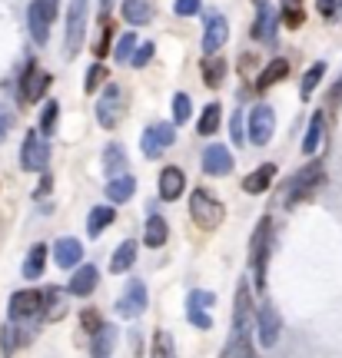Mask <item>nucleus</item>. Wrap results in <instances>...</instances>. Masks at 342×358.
<instances>
[{
	"instance_id": "obj_22",
	"label": "nucleus",
	"mask_w": 342,
	"mask_h": 358,
	"mask_svg": "<svg viewBox=\"0 0 342 358\" xmlns=\"http://www.w3.org/2000/svg\"><path fill=\"white\" fill-rule=\"evenodd\" d=\"M127 166H130L127 150H123L120 143H110V146L103 150V173H107V176H123Z\"/></svg>"
},
{
	"instance_id": "obj_6",
	"label": "nucleus",
	"mask_w": 342,
	"mask_h": 358,
	"mask_svg": "<svg viewBox=\"0 0 342 358\" xmlns=\"http://www.w3.org/2000/svg\"><path fill=\"white\" fill-rule=\"evenodd\" d=\"M273 133H276V110L269 106V103H259L249 110V143L256 146H266L273 140Z\"/></svg>"
},
{
	"instance_id": "obj_4",
	"label": "nucleus",
	"mask_w": 342,
	"mask_h": 358,
	"mask_svg": "<svg viewBox=\"0 0 342 358\" xmlns=\"http://www.w3.org/2000/svg\"><path fill=\"white\" fill-rule=\"evenodd\" d=\"M177 140V129L173 123H153V127L143 129V140H139V150L146 159H156V156H163L170 146Z\"/></svg>"
},
{
	"instance_id": "obj_1",
	"label": "nucleus",
	"mask_w": 342,
	"mask_h": 358,
	"mask_svg": "<svg viewBox=\"0 0 342 358\" xmlns=\"http://www.w3.org/2000/svg\"><path fill=\"white\" fill-rule=\"evenodd\" d=\"M127 113V90L120 83H110V87L100 90V100H97V123L103 129H116L120 120Z\"/></svg>"
},
{
	"instance_id": "obj_27",
	"label": "nucleus",
	"mask_w": 342,
	"mask_h": 358,
	"mask_svg": "<svg viewBox=\"0 0 342 358\" xmlns=\"http://www.w3.org/2000/svg\"><path fill=\"white\" fill-rule=\"evenodd\" d=\"M133 192H137V179L133 176H114L107 182V196H110V203H130L133 199Z\"/></svg>"
},
{
	"instance_id": "obj_12",
	"label": "nucleus",
	"mask_w": 342,
	"mask_h": 358,
	"mask_svg": "<svg viewBox=\"0 0 342 358\" xmlns=\"http://www.w3.org/2000/svg\"><path fill=\"white\" fill-rule=\"evenodd\" d=\"M256 325H259V345L263 348H273L279 338V329H282V319L279 312L273 308V302H263L259 312H256Z\"/></svg>"
},
{
	"instance_id": "obj_8",
	"label": "nucleus",
	"mask_w": 342,
	"mask_h": 358,
	"mask_svg": "<svg viewBox=\"0 0 342 358\" xmlns=\"http://www.w3.org/2000/svg\"><path fill=\"white\" fill-rule=\"evenodd\" d=\"M47 87H50V73L40 70L37 64H27L24 77H20V100L24 103H37L47 96Z\"/></svg>"
},
{
	"instance_id": "obj_40",
	"label": "nucleus",
	"mask_w": 342,
	"mask_h": 358,
	"mask_svg": "<svg viewBox=\"0 0 342 358\" xmlns=\"http://www.w3.org/2000/svg\"><path fill=\"white\" fill-rule=\"evenodd\" d=\"M57 113H60V103H57V100H47L43 113H40V133H47V136H50L53 127H57Z\"/></svg>"
},
{
	"instance_id": "obj_53",
	"label": "nucleus",
	"mask_w": 342,
	"mask_h": 358,
	"mask_svg": "<svg viewBox=\"0 0 342 358\" xmlns=\"http://www.w3.org/2000/svg\"><path fill=\"white\" fill-rule=\"evenodd\" d=\"M246 358H256V355H253V352H249V355H246Z\"/></svg>"
},
{
	"instance_id": "obj_37",
	"label": "nucleus",
	"mask_w": 342,
	"mask_h": 358,
	"mask_svg": "<svg viewBox=\"0 0 342 358\" xmlns=\"http://www.w3.org/2000/svg\"><path fill=\"white\" fill-rule=\"evenodd\" d=\"M150 358H177V345H173V335L170 332H156L153 338V352Z\"/></svg>"
},
{
	"instance_id": "obj_17",
	"label": "nucleus",
	"mask_w": 342,
	"mask_h": 358,
	"mask_svg": "<svg viewBox=\"0 0 342 358\" xmlns=\"http://www.w3.org/2000/svg\"><path fill=\"white\" fill-rule=\"evenodd\" d=\"M183 189H186V173L179 166H163V173H160V199L173 203V199H179Z\"/></svg>"
},
{
	"instance_id": "obj_25",
	"label": "nucleus",
	"mask_w": 342,
	"mask_h": 358,
	"mask_svg": "<svg viewBox=\"0 0 342 358\" xmlns=\"http://www.w3.org/2000/svg\"><path fill=\"white\" fill-rule=\"evenodd\" d=\"M166 239H170V226H166L163 216L153 213V216L146 219V229H143V243L150 245V249H160V245H166Z\"/></svg>"
},
{
	"instance_id": "obj_48",
	"label": "nucleus",
	"mask_w": 342,
	"mask_h": 358,
	"mask_svg": "<svg viewBox=\"0 0 342 358\" xmlns=\"http://www.w3.org/2000/svg\"><path fill=\"white\" fill-rule=\"evenodd\" d=\"M316 7H319V13L329 20V17H336V10L342 7V0H316Z\"/></svg>"
},
{
	"instance_id": "obj_52",
	"label": "nucleus",
	"mask_w": 342,
	"mask_h": 358,
	"mask_svg": "<svg viewBox=\"0 0 342 358\" xmlns=\"http://www.w3.org/2000/svg\"><path fill=\"white\" fill-rule=\"evenodd\" d=\"M256 3H259V7H263V3H266V0H256Z\"/></svg>"
},
{
	"instance_id": "obj_35",
	"label": "nucleus",
	"mask_w": 342,
	"mask_h": 358,
	"mask_svg": "<svg viewBox=\"0 0 342 358\" xmlns=\"http://www.w3.org/2000/svg\"><path fill=\"white\" fill-rule=\"evenodd\" d=\"M43 262H47V245H34L30 256H27V262H24L27 279H40V275H43Z\"/></svg>"
},
{
	"instance_id": "obj_47",
	"label": "nucleus",
	"mask_w": 342,
	"mask_h": 358,
	"mask_svg": "<svg viewBox=\"0 0 342 358\" xmlns=\"http://www.w3.org/2000/svg\"><path fill=\"white\" fill-rule=\"evenodd\" d=\"M173 10L179 17H196L200 13V0H173Z\"/></svg>"
},
{
	"instance_id": "obj_33",
	"label": "nucleus",
	"mask_w": 342,
	"mask_h": 358,
	"mask_svg": "<svg viewBox=\"0 0 342 358\" xmlns=\"http://www.w3.org/2000/svg\"><path fill=\"white\" fill-rule=\"evenodd\" d=\"M219 113H223V106H219V103H210L203 110V116H200V123H196V133H200V136H213L216 129H219Z\"/></svg>"
},
{
	"instance_id": "obj_7",
	"label": "nucleus",
	"mask_w": 342,
	"mask_h": 358,
	"mask_svg": "<svg viewBox=\"0 0 342 358\" xmlns=\"http://www.w3.org/2000/svg\"><path fill=\"white\" fill-rule=\"evenodd\" d=\"M319 182H322V166H319V163L306 166L303 173H296V176L289 179V186H286V206H296L299 199H309V196L316 192Z\"/></svg>"
},
{
	"instance_id": "obj_49",
	"label": "nucleus",
	"mask_w": 342,
	"mask_h": 358,
	"mask_svg": "<svg viewBox=\"0 0 342 358\" xmlns=\"http://www.w3.org/2000/svg\"><path fill=\"white\" fill-rule=\"evenodd\" d=\"M37 3L43 7V10H47V17H50V20L57 17V3H60V0H37Z\"/></svg>"
},
{
	"instance_id": "obj_42",
	"label": "nucleus",
	"mask_w": 342,
	"mask_h": 358,
	"mask_svg": "<svg viewBox=\"0 0 342 358\" xmlns=\"http://www.w3.org/2000/svg\"><path fill=\"white\" fill-rule=\"evenodd\" d=\"M282 20H286V27H299V24H303L299 0H286V3H282Z\"/></svg>"
},
{
	"instance_id": "obj_20",
	"label": "nucleus",
	"mask_w": 342,
	"mask_h": 358,
	"mask_svg": "<svg viewBox=\"0 0 342 358\" xmlns=\"http://www.w3.org/2000/svg\"><path fill=\"white\" fill-rule=\"evenodd\" d=\"M27 24H30V37H34V43H47V37H50V17H47V10L40 7L37 0H34L30 10H27Z\"/></svg>"
},
{
	"instance_id": "obj_26",
	"label": "nucleus",
	"mask_w": 342,
	"mask_h": 358,
	"mask_svg": "<svg viewBox=\"0 0 342 358\" xmlns=\"http://www.w3.org/2000/svg\"><path fill=\"white\" fill-rule=\"evenodd\" d=\"M116 348V325L103 322L100 329L93 332V358H110Z\"/></svg>"
},
{
	"instance_id": "obj_19",
	"label": "nucleus",
	"mask_w": 342,
	"mask_h": 358,
	"mask_svg": "<svg viewBox=\"0 0 342 358\" xmlns=\"http://www.w3.org/2000/svg\"><path fill=\"white\" fill-rule=\"evenodd\" d=\"M276 179V163H263L259 169H253L249 176L242 179V192H249V196H259V192L269 189V182Z\"/></svg>"
},
{
	"instance_id": "obj_44",
	"label": "nucleus",
	"mask_w": 342,
	"mask_h": 358,
	"mask_svg": "<svg viewBox=\"0 0 342 358\" xmlns=\"http://www.w3.org/2000/svg\"><path fill=\"white\" fill-rule=\"evenodd\" d=\"M17 329L13 325H4V332H0V345H4V355H13L17 352Z\"/></svg>"
},
{
	"instance_id": "obj_45",
	"label": "nucleus",
	"mask_w": 342,
	"mask_h": 358,
	"mask_svg": "<svg viewBox=\"0 0 342 358\" xmlns=\"http://www.w3.org/2000/svg\"><path fill=\"white\" fill-rule=\"evenodd\" d=\"M80 325H83L87 332H97V329L103 325L100 312H97V308H83V312H80Z\"/></svg>"
},
{
	"instance_id": "obj_50",
	"label": "nucleus",
	"mask_w": 342,
	"mask_h": 358,
	"mask_svg": "<svg viewBox=\"0 0 342 358\" xmlns=\"http://www.w3.org/2000/svg\"><path fill=\"white\" fill-rule=\"evenodd\" d=\"M50 186H53V179L43 176V179H40V186H37V196H47V192H50Z\"/></svg>"
},
{
	"instance_id": "obj_21",
	"label": "nucleus",
	"mask_w": 342,
	"mask_h": 358,
	"mask_svg": "<svg viewBox=\"0 0 342 358\" xmlns=\"http://www.w3.org/2000/svg\"><path fill=\"white\" fill-rule=\"evenodd\" d=\"M100 282V268L97 266H76L74 279H70V295H90Z\"/></svg>"
},
{
	"instance_id": "obj_43",
	"label": "nucleus",
	"mask_w": 342,
	"mask_h": 358,
	"mask_svg": "<svg viewBox=\"0 0 342 358\" xmlns=\"http://www.w3.org/2000/svg\"><path fill=\"white\" fill-rule=\"evenodd\" d=\"M153 57H156V47H153V43H143V47H137V50H133V57H130V64L137 66H146L153 60Z\"/></svg>"
},
{
	"instance_id": "obj_24",
	"label": "nucleus",
	"mask_w": 342,
	"mask_h": 358,
	"mask_svg": "<svg viewBox=\"0 0 342 358\" xmlns=\"http://www.w3.org/2000/svg\"><path fill=\"white\" fill-rule=\"evenodd\" d=\"M120 13H123V20L133 27H143L153 20L150 0H123V3H120Z\"/></svg>"
},
{
	"instance_id": "obj_51",
	"label": "nucleus",
	"mask_w": 342,
	"mask_h": 358,
	"mask_svg": "<svg viewBox=\"0 0 342 358\" xmlns=\"http://www.w3.org/2000/svg\"><path fill=\"white\" fill-rule=\"evenodd\" d=\"M7 127H11V120H7V116L0 113V140H4V136H7Z\"/></svg>"
},
{
	"instance_id": "obj_2",
	"label": "nucleus",
	"mask_w": 342,
	"mask_h": 358,
	"mask_svg": "<svg viewBox=\"0 0 342 358\" xmlns=\"http://www.w3.org/2000/svg\"><path fill=\"white\" fill-rule=\"evenodd\" d=\"M190 216L196 219L200 229H216V226L226 219V209H223L219 199L210 196V189H196L190 196Z\"/></svg>"
},
{
	"instance_id": "obj_36",
	"label": "nucleus",
	"mask_w": 342,
	"mask_h": 358,
	"mask_svg": "<svg viewBox=\"0 0 342 358\" xmlns=\"http://www.w3.org/2000/svg\"><path fill=\"white\" fill-rule=\"evenodd\" d=\"M133 50H137V34H133V30H127V34H120V40H116L114 60H116V64H127L130 57H133Z\"/></svg>"
},
{
	"instance_id": "obj_29",
	"label": "nucleus",
	"mask_w": 342,
	"mask_h": 358,
	"mask_svg": "<svg viewBox=\"0 0 342 358\" xmlns=\"http://www.w3.org/2000/svg\"><path fill=\"white\" fill-rule=\"evenodd\" d=\"M229 73V64L223 60V57H216V53H210L203 60V80H206V87H219L223 80H226Z\"/></svg>"
},
{
	"instance_id": "obj_11",
	"label": "nucleus",
	"mask_w": 342,
	"mask_h": 358,
	"mask_svg": "<svg viewBox=\"0 0 342 358\" xmlns=\"http://www.w3.org/2000/svg\"><path fill=\"white\" fill-rule=\"evenodd\" d=\"M146 312V285L139 279L127 282V292L120 295V302H116V315H123V319H137Z\"/></svg>"
},
{
	"instance_id": "obj_3",
	"label": "nucleus",
	"mask_w": 342,
	"mask_h": 358,
	"mask_svg": "<svg viewBox=\"0 0 342 358\" xmlns=\"http://www.w3.org/2000/svg\"><path fill=\"white\" fill-rule=\"evenodd\" d=\"M87 10H90V0H70V10H67V43H64L67 57H76V53L83 50Z\"/></svg>"
},
{
	"instance_id": "obj_30",
	"label": "nucleus",
	"mask_w": 342,
	"mask_h": 358,
	"mask_svg": "<svg viewBox=\"0 0 342 358\" xmlns=\"http://www.w3.org/2000/svg\"><path fill=\"white\" fill-rule=\"evenodd\" d=\"M137 262V243L133 239H127V243H120L116 245V252H114V259H110V272H127L130 266Z\"/></svg>"
},
{
	"instance_id": "obj_5",
	"label": "nucleus",
	"mask_w": 342,
	"mask_h": 358,
	"mask_svg": "<svg viewBox=\"0 0 342 358\" xmlns=\"http://www.w3.org/2000/svg\"><path fill=\"white\" fill-rule=\"evenodd\" d=\"M47 163H50V146H47V140H43L40 133H27L24 146H20V166H24L27 173H43Z\"/></svg>"
},
{
	"instance_id": "obj_14",
	"label": "nucleus",
	"mask_w": 342,
	"mask_h": 358,
	"mask_svg": "<svg viewBox=\"0 0 342 358\" xmlns=\"http://www.w3.org/2000/svg\"><path fill=\"white\" fill-rule=\"evenodd\" d=\"M213 302H216L213 292H203V289L190 292V299H186V315H190V322L196 329H210V325H213V319H210V306H213Z\"/></svg>"
},
{
	"instance_id": "obj_38",
	"label": "nucleus",
	"mask_w": 342,
	"mask_h": 358,
	"mask_svg": "<svg viewBox=\"0 0 342 358\" xmlns=\"http://www.w3.org/2000/svg\"><path fill=\"white\" fill-rule=\"evenodd\" d=\"M50 306V312H47V319H60L67 312V299H64V292L60 289H47L43 292V308Z\"/></svg>"
},
{
	"instance_id": "obj_39",
	"label": "nucleus",
	"mask_w": 342,
	"mask_h": 358,
	"mask_svg": "<svg viewBox=\"0 0 342 358\" xmlns=\"http://www.w3.org/2000/svg\"><path fill=\"white\" fill-rule=\"evenodd\" d=\"M190 116H193V100L186 96V93H177V96H173V123L183 127Z\"/></svg>"
},
{
	"instance_id": "obj_23",
	"label": "nucleus",
	"mask_w": 342,
	"mask_h": 358,
	"mask_svg": "<svg viewBox=\"0 0 342 358\" xmlns=\"http://www.w3.org/2000/svg\"><path fill=\"white\" fill-rule=\"evenodd\" d=\"M289 77V60L286 57H276V60H269L263 70H259V77H256V87L259 90H269L273 83H279V80Z\"/></svg>"
},
{
	"instance_id": "obj_41",
	"label": "nucleus",
	"mask_w": 342,
	"mask_h": 358,
	"mask_svg": "<svg viewBox=\"0 0 342 358\" xmlns=\"http://www.w3.org/2000/svg\"><path fill=\"white\" fill-rule=\"evenodd\" d=\"M103 80H107V66L103 64H93L87 70V80H83V90H87V93H97V90H100V83Z\"/></svg>"
},
{
	"instance_id": "obj_28",
	"label": "nucleus",
	"mask_w": 342,
	"mask_h": 358,
	"mask_svg": "<svg viewBox=\"0 0 342 358\" xmlns=\"http://www.w3.org/2000/svg\"><path fill=\"white\" fill-rule=\"evenodd\" d=\"M116 219L114 206H97V209H90V219H87V232L93 239H100L103 229H110V222Z\"/></svg>"
},
{
	"instance_id": "obj_16",
	"label": "nucleus",
	"mask_w": 342,
	"mask_h": 358,
	"mask_svg": "<svg viewBox=\"0 0 342 358\" xmlns=\"http://www.w3.org/2000/svg\"><path fill=\"white\" fill-rule=\"evenodd\" d=\"M229 169H233V153H229L223 143H213V146H206L203 153V173L210 176H226Z\"/></svg>"
},
{
	"instance_id": "obj_15",
	"label": "nucleus",
	"mask_w": 342,
	"mask_h": 358,
	"mask_svg": "<svg viewBox=\"0 0 342 358\" xmlns=\"http://www.w3.org/2000/svg\"><path fill=\"white\" fill-rule=\"evenodd\" d=\"M229 40V24L223 13H210L203 27V53H216Z\"/></svg>"
},
{
	"instance_id": "obj_34",
	"label": "nucleus",
	"mask_w": 342,
	"mask_h": 358,
	"mask_svg": "<svg viewBox=\"0 0 342 358\" xmlns=\"http://www.w3.org/2000/svg\"><path fill=\"white\" fill-rule=\"evenodd\" d=\"M319 143H322V113H313L309 129H306V140H303V153L313 156L319 150Z\"/></svg>"
},
{
	"instance_id": "obj_46",
	"label": "nucleus",
	"mask_w": 342,
	"mask_h": 358,
	"mask_svg": "<svg viewBox=\"0 0 342 358\" xmlns=\"http://www.w3.org/2000/svg\"><path fill=\"white\" fill-rule=\"evenodd\" d=\"M242 113L240 110H233V120H229V136H233V143H246V133H242Z\"/></svg>"
},
{
	"instance_id": "obj_31",
	"label": "nucleus",
	"mask_w": 342,
	"mask_h": 358,
	"mask_svg": "<svg viewBox=\"0 0 342 358\" xmlns=\"http://www.w3.org/2000/svg\"><path fill=\"white\" fill-rule=\"evenodd\" d=\"M253 37L259 40H266V43H276V24H273V10H269L266 3L259 7V17H256V24H253Z\"/></svg>"
},
{
	"instance_id": "obj_18",
	"label": "nucleus",
	"mask_w": 342,
	"mask_h": 358,
	"mask_svg": "<svg viewBox=\"0 0 342 358\" xmlns=\"http://www.w3.org/2000/svg\"><path fill=\"white\" fill-rule=\"evenodd\" d=\"M53 259H57V266L60 268H76L80 266V259H83V245L76 243L74 236H64L60 243L53 245Z\"/></svg>"
},
{
	"instance_id": "obj_9",
	"label": "nucleus",
	"mask_w": 342,
	"mask_h": 358,
	"mask_svg": "<svg viewBox=\"0 0 342 358\" xmlns=\"http://www.w3.org/2000/svg\"><path fill=\"white\" fill-rule=\"evenodd\" d=\"M233 338H242V342H249V332H253L256 325V312H253V299H249V289L240 285V292H236V315H233Z\"/></svg>"
},
{
	"instance_id": "obj_10",
	"label": "nucleus",
	"mask_w": 342,
	"mask_h": 358,
	"mask_svg": "<svg viewBox=\"0 0 342 358\" xmlns=\"http://www.w3.org/2000/svg\"><path fill=\"white\" fill-rule=\"evenodd\" d=\"M11 322H24V319H37L43 312V292H34V289H24V292H13L11 299Z\"/></svg>"
},
{
	"instance_id": "obj_13",
	"label": "nucleus",
	"mask_w": 342,
	"mask_h": 358,
	"mask_svg": "<svg viewBox=\"0 0 342 358\" xmlns=\"http://www.w3.org/2000/svg\"><path fill=\"white\" fill-rule=\"evenodd\" d=\"M269 232H273V222L269 216L256 226L253 232V272H256V282H259V289H263V272H266V252H269Z\"/></svg>"
},
{
	"instance_id": "obj_32",
	"label": "nucleus",
	"mask_w": 342,
	"mask_h": 358,
	"mask_svg": "<svg viewBox=\"0 0 342 358\" xmlns=\"http://www.w3.org/2000/svg\"><path fill=\"white\" fill-rule=\"evenodd\" d=\"M322 77H326V64L319 60V64H313L309 70H306L303 83H299V96H303V100H313V90L322 83Z\"/></svg>"
}]
</instances>
